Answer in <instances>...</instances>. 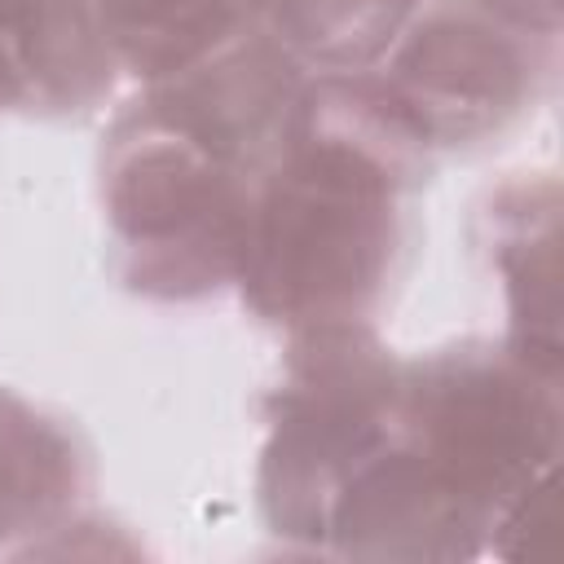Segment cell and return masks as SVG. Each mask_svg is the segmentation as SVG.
I'll return each instance as SVG.
<instances>
[{
	"mask_svg": "<svg viewBox=\"0 0 564 564\" xmlns=\"http://www.w3.org/2000/svg\"><path fill=\"white\" fill-rule=\"evenodd\" d=\"M520 203L507 207L498 203L494 220V247L502 260V278H507V295H511V348L524 357H538L546 366H560V344H555V256L538 260L542 251H555V185L542 194L538 207V189L520 185L516 189Z\"/></svg>",
	"mask_w": 564,
	"mask_h": 564,
	"instance_id": "cell-8",
	"label": "cell"
},
{
	"mask_svg": "<svg viewBox=\"0 0 564 564\" xmlns=\"http://www.w3.org/2000/svg\"><path fill=\"white\" fill-rule=\"evenodd\" d=\"M419 0H260L273 40L291 57H308L335 75L375 62L414 13Z\"/></svg>",
	"mask_w": 564,
	"mask_h": 564,
	"instance_id": "cell-9",
	"label": "cell"
},
{
	"mask_svg": "<svg viewBox=\"0 0 564 564\" xmlns=\"http://www.w3.org/2000/svg\"><path fill=\"white\" fill-rule=\"evenodd\" d=\"M251 4H256V9H260V0H251Z\"/></svg>",
	"mask_w": 564,
	"mask_h": 564,
	"instance_id": "cell-10",
	"label": "cell"
},
{
	"mask_svg": "<svg viewBox=\"0 0 564 564\" xmlns=\"http://www.w3.org/2000/svg\"><path fill=\"white\" fill-rule=\"evenodd\" d=\"M397 375L401 361L361 322L295 330L260 463V502L273 533L322 551L335 494L388 436Z\"/></svg>",
	"mask_w": 564,
	"mask_h": 564,
	"instance_id": "cell-3",
	"label": "cell"
},
{
	"mask_svg": "<svg viewBox=\"0 0 564 564\" xmlns=\"http://www.w3.org/2000/svg\"><path fill=\"white\" fill-rule=\"evenodd\" d=\"M115 57L88 0H0V110H75L110 88Z\"/></svg>",
	"mask_w": 564,
	"mask_h": 564,
	"instance_id": "cell-5",
	"label": "cell"
},
{
	"mask_svg": "<svg viewBox=\"0 0 564 564\" xmlns=\"http://www.w3.org/2000/svg\"><path fill=\"white\" fill-rule=\"evenodd\" d=\"M551 44L555 31L529 26L489 0H441L379 84L423 145H463L498 132L533 101L551 70Z\"/></svg>",
	"mask_w": 564,
	"mask_h": 564,
	"instance_id": "cell-4",
	"label": "cell"
},
{
	"mask_svg": "<svg viewBox=\"0 0 564 564\" xmlns=\"http://www.w3.org/2000/svg\"><path fill=\"white\" fill-rule=\"evenodd\" d=\"M423 150L379 75L300 88L247 216L234 278L247 304L295 330L361 322L388 278L397 198L419 181Z\"/></svg>",
	"mask_w": 564,
	"mask_h": 564,
	"instance_id": "cell-1",
	"label": "cell"
},
{
	"mask_svg": "<svg viewBox=\"0 0 564 564\" xmlns=\"http://www.w3.org/2000/svg\"><path fill=\"white\" fill-rule=\"evenodd\" d=\"M115 62L145 79H167L216 48L251 18V0H88Z\"/></svg>",
	"mask_w": 564,
	"mask_h": 564,
	"instance_id": "cell-7",
	"label": "cell"
},
{
	"mask_svg": "<svg viewBox=\"0 0 564 564\" xmlns=\"http://www.w3.org/2000/svg\"><path fill=\"white\" fill-rule=\"evenodd\" d=\"M256 181L216 145L137 101L110 137L106 207L145 295L194 300L238 278Z\"/></svg>",
	"mask_w": 564,
	"mask_h": 564,
	"instance_id": "cell-2",
	"label": "cell"
},
{
	"mask_svg": "<svg viewBox=\"0 0 564 564\" xmlns=\"http://www.w3.org/2000/svg\"><path fill=\"white\" fill-rule=\"evenodd\" d=\"M88 489V458L62 423L0 392V546L57 529Z\"/></svg>",
	"mask_w": 564,
	"mask_h": 564,
	"instance_id": "cell-6",
	"label": "cell"
}]
</instances>
